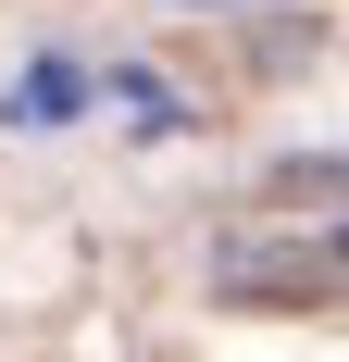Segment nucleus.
Returning <instances> with one entry per match:
<instances>
[{"label": "nucleus", "mask_w": 349, "mask_h": 362, "mask_svg": "<svg viewBox=\"0 0 349 362\" xmlns=\"http://www.w3.org/2000/svg\"><path fill=\"white\" fill-rule=\"evenodd\" d=\"M324 200H349V150L337 163H275V175H262V213H324Z\"/></svg>", "instance_id": "f257e3e1"}, {"label": "nucleus", "mask_w": 349, "mask_h": 362, "mask_svg": "<svg viewBox=\"0 0 349 362\" xmlns=\"http://www.w3.org/2000/svg\"><path fill=\"white\" fill-rule=\"evenodd\" d=\"M63 112H88V63H37L13 88V125H63Z\"/></svg>", "instance_id": "f03ea898"}]
</instances>
